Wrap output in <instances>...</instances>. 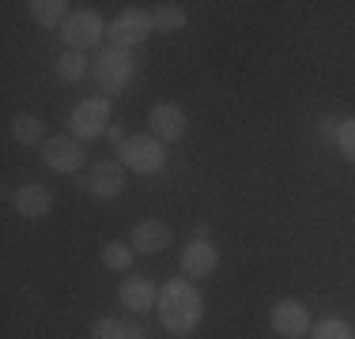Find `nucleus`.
Returning a JSON list of instances; mask_svg holds the SVG:
<instances>
[{"label": "nucleus", "mask_w": 355, "mask_h": 339, "mask_svg": "<svg viewBox=\"0 0 355 339\" xmlns=\"http://www.w3.org/2000/svg\"><path fill=\"white\" fill-rule=\"evenodd\" d=\"M336 143H340L344 158H352V163H355V117H348V121L340 125V132H336Z\"/></svg>", "instance_id": "obj_22"}, {"label": "nucleus", "mask_w": 355, "mask_h": 339, "mask_svg": "<svg viewBox=\"0 0 355 339\" xmlns=\"http://www.w3.org/2000/svg\"><path fill=\"white\" fill-rule=\"evenodd\" d=\"M216 268H219V249L212 241H197L193 237L182 249V275L185 279H208Z\"/></svg>", "instance_id": "obj_11"}, {"label": "nucleus", "mask_w": 355, "mask_h": 339, "mask_svg": "<svg viewBox=\"0 0 355 339\" xmlns=\"http://www.w3.org/2000/svg\"><path fill=\"white\" fill-rule=\"evenodd\" d=\"M15 211H19L23 219H46L49 211H53V192H49L46 185H23V189L15 192Z\"/></svg>", "instance_id": "obj_14"}, {"label": "nucleus", "mask_w": 355, "mask_h": 339, "mask_svg": "<svg viewBox=\"0 0 355 339\" xmlns=\"http://www.w3.org/2000/svg\"><path fill=\"white\" fill-rule=\"evenodd\" d=\"M268 320H272V332L284 336V339H302L310 332V309L295 298L276 302L272 313H268Z\"/></svg>", "instance_id": "obj_7"}, {"label": "nucleus", "mask_w": 355, "mask_h": 339, "mask_svg": "<svg viewBox=\"0 0 355 339\" xmlns=\"http://www.w3.org/2000/svg\"><path fill=\"white\" fill-rule=\"evenodd\" d=\"M148 129H151L155 140L178 143L185 136V109L174 106V102H159V106H151V113H148Z\"/></svg>", "instance_id": "obj_9"}, {"label": "nucleus", "mask_w": 355, "mask_h": 339, "mask_svg": "<svg viewBox=\"0 0 355 339\" xmlns=\"http://www.w3.org/2000/svg\"><path fill=\"white\" fill-rule=\"evenodd\" d=\"M310 339H355V332H352L348 320L329 317V320H321V324L310 328Z\"/></svg>", "instance_id": "obj_20"}, {"label": "nucleus", "mask_w": 355, "mask_h": 339, "mask_svg": "<svg viewBox=\"0 0 355 339\" xmlns=\"http://www.w3.org/2000/svg\"><path fill=\"white\" fill-rule=\"evenodd\" d=\"M171 241H174V230L166 223H159V219H144V223L132 226V249L137 253H163V249H171Z\"/></svg>", "instance_id": "obj_12"}, {"label": "nucleus", "mask_w": 355, "mask_h": 339, "mask_svg": "<svg viewBox=\"0 0 355 339\" xmlns=\"http://www.w3.org/2000/svg\"><path fill=\"white\" fill-rule=\"evenodd\" d=\"M69 129L76 140H98L103 132H110V102L106 98H87V102H80V106L72 109V117H69Z\"/></svg>", "instance_id": "obj_4"}, {"label": "nucleus", "mask_w": 355, "mask_h": 339, "mask_svg": "<svg viewBox=\"0 0 355 339\" xmlns=\"http://www.w3.org/2000/svg\"><path fill=\"white\" fill-rule=\"evenodd\" d=\"M321 132H325V140H336V132H340V125H336V121H321Z\"/></svg>", "instance_id": "obj_24"}, {"label": "nucleus", "mask_w": 355, "mask_h": 339, "mask_svg": "<svg viewBox=\"0 0 355 339\" xmlns=\"http://www.w3.org/2000/svg\"><path fill=\"white\" fill-rule=\"evenodd\" d=\"M117 298H121V305H125L129 313H148V309H155L159 291L151 286V279H144V275H129L121 286H117Z\"/></svg>", "instance_id": "obj_13"}, {"label": "nucleus", "mask_w": 355, "mask_h": 339, "mask_svg": "<svg viewBox=\"0 0 355 339\" xmlns=\"http://www.w3.org/2000/svg\"><path fill=\"white\" fill-rule=\"evenodd\" d=\"M87 57L80 53V49H64L61 57H57V80L61 83H76V80H83L87 75Z\"/></svg>", "instance_id": "obj_16"}, {"label": "nucleus", "mask_w": 355, "mask_h": 339, "mask_svg": "<svg viewBox=\"0 0 355 339\" xmlns=\"http://www.w3.org/2000/svg\"><path fill=\"white\" fill-rule=\"evenodd\" d=\"M103 264L110 271H129L132 268V245L125 241H106L103 245Z\"/></svg>", "instance_id": "obj_19"}, {"label": "nucleus", "mask_w": 355, "mask_h": 339, "mask_svg": "<svg viewBox=\"0 0 355 339\" xmlns=\"http://www.w3.org/2000/svg\"><path fill=\"white\" fill-rule=\"evenodd\" d=\"M87 189L95 192L98 200H117L125 189V166L117 158H103V163L91 166L87 174Z\"/></svg>", "instance_id": "obj_10"}, {"label": "nucleus", "mask_w": 355, "mask_h": 339, "mask_svg": "<svg viewBox=\"0 0 355 339\" xmlns=\"http://www.w3.org/2000/svg\"><path fill=\"white\" fill-rule=\"evenodd\" d=\"M95 339H125V320H114V317H103L95 320Z\"/></svg>", "instance_id": "obj_21"}, {"label": "nucleus", "mask_w": 355, "mask_h": 339, "mask_svg": "<svg viewBox=\"0 0 355 339\" xmlns=\"http://www.w3.org/2000/svg\"><path fill=\"white\" fill-rule=\"evenodd\" d=\"M117 163L125 170H132V174H159V170L166 166V147L163 140H155V136H129V140L117 147Z\"/></svg>", "instance_id": "obj_3"}, {"label": "nucleus", "mask_w": 355, "mask_h": 339, "mask_svg": "<svg viewBox=\"0 0 355 339\" xmlns=\"http://www.w3.org/2000/svg\"><path fill=\"white\" fill-rule=\"evenodd\" d=\"M125 339H148V332H144V324H137V320H125Z\"/></svg>", "instance_id": "obj_23"}, {"label": "nucleus", "mask_w": 355, "mask_h": 339, "mask_svg": "<svg viewBox=\"0 0 355 339\" xmlns=\"http://www.w3.org/2000/svg\"><path fill=\"white\" fill-rule=\"evenodd\" d=\"M155 30V19H151V12H144V8H125L121 15H117L114 23H110V46H121V49H132L140 46L148 34Z\"/></svg>", "instance_id": "obj_5"}, {"label": "nucleus", "mask_w": 355, "mask_h": 339, "mask_svg": "<svg viewBox=\"0 0 355 339\" xmlns=\"http://www.w3.org/2000/svg\"><path fill=\"white\" fill-rule=\"evenodd\" d=\"M42 158H46V166L57 170V174H76L87 155H83V143L76 140V136H53V140H46V147H42Z\"/></svg>", "instance_id": "obj_8"}, {"label": "nucleus", "mask_w": 355, "mask_h": 339, "mask_svg": "<svg viewBox=\"0 0 355 339\" xmlns=\"http://www.w3.org/2000/svg\"><path fill=\"white\" fill-rule=\"evenodd\" d=\"M110 143H117V147H121V143H125V136H121V125H110Z\"/></svg>", "instance_id": "obj_25"}, {"label": "nucleus", "mask_w": 355, "mask_h": 339, "mask_svg": "<svg viewBox=\"0 0 355 339\" xmlns=\"http://www.w3.org/2000/svg\"><path fill=\"white\" fill-rule=\"evenodd\" d=\"M151 19H155V30L174 34V30L185 27V8L182 4H159L155 12H151Z\"/></svg>", "instance_id": "obj_18"}, {"label": "nucleus", "mask_w": 355, "mask_h": 339, "mask_svg": "<svg viewBox=\"0 0 355 339\" xmlns=\"http://www.w3.org/2000/svg\"><path fill=\"white\" fill-rule=\"evenodd\" d=\"M12 136L19 143H42L46 147V125L38 121V117H31V113H19L12 121Z\"/></svg>", "instance_id": "obj_17"}, {"label": "nucleus", "mask_w": 355, "mask_h": 339, "mask_svg": "<svg viewBox=\"0 0 355 339\" xmlns=\"http://www.w3.org/2000/svg\"><path fill=\"white\" fill-rule=\"evenodd\" d=\"M103 30H106L103 15L87 8V12H72V19L61 27V38H64V46H69V49H80V53H87L91 46H98Z\"/></svg>", "instance_id": "obj_6"}, {"label": "nucleus", "mask_w": 355, "mask_h": 339, "mask_svg": "<svg viewBox=\"0 0 355 339\" xmlns=\"http://www.w3.org/2000/svg\"><path fill=\"white\" fill-rule=\"evenodd\" d=\"M132 49H121V46H103L95 57V68H91V75H95V83L106 91V95H117V91L129 87L132 80Z\"/></svg>", "instance_id": "obj_2"}, {"label": "nucleus", "mask_w": 355, "mask_h": 339, "mask_svg": "<svg viewBox=\"0 0 355 339\" xmlns=\"http://www.w3.org/2000/svg\"><path fill=\"white\" fill-rule=\"evenodd\" d=\"M155 313H159V320H163L166 332L189 336L193 328L200 324V317H205V298H200V291L189 283V279H171V283L159 291Z\"/></svg>", "instance_id": "obj_1"}, {"label": "nucleus", "mask_w": 355, "mask_h": 339, "mask_svg": "<svg viewBox=\"0 0 355 339\" xmlns=\"http://www.w3.org/2000/svg\"><path fill=\"white\" fill-rule=\"evenodd\" d=\"M31 19L38 23V27H46V30H57V27H64V23L72 19V12H69V0H31Z\"/></svg>", "instance_id": "obj_15"}]
</instances>
